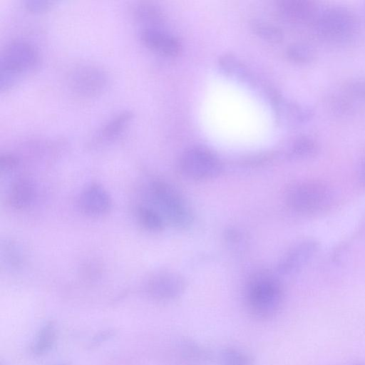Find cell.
<instances>
[{
    "mask_svg": "<svg viewBox=\"0 0 365 365\" xmlns=\"http://www.w3.org/2000/svg\"><path fill=\"white\" fill-rule=\"evenodd\" d=\"M251 29L259 38L270 43H279L283 38L281 29L269 22L255 20L251 24Z\"/></svg>",
    "mask_w": 365,
    "mask_h": 365,
    "instance_id": "cell-23",
    "label": "cell"
},
{
    "mask_svg": "<svg viewBox=\"0 0 365 365\" xmlns=\"http://www.w3.org/2000/svg\"><path fill=\"white\" fill-rule=\"evenodd\" d=\"M53 2L45 0H27L26 7L31 11H42L48 9Z\"/></svg>",
    "mask_w": 365,
    "mask_h": 365,
    "instance_id": "cell-26",
    "label": "cell"
},
{
    "mask_svg": "<svg viewBox=\"0 0 365 365\" xmlns=\"http://www.w3.org/2000/svg\"><path fill=\"white\" fill-rule=\"evenodd\" d=\"M277 119L287 125H298L309 120L313 111L307 106L274 93L271 98Z\"/></svg>",
    "mask_w": 365,
    "mask_h": 365,
    "instance_id": "cell-12",
    "label": "cell"
},
{
    "mask_svg": "<svg viewBox=\"0 0 365 365\" xmlns=\"http://www.w3.org/2000/svg\"><path fill=\"white\" fill-rule=\"evenodd\" d=\"M114 334L113 331L106 330L104 331L100 332L93 339L92 344L93 345H98V344L107 340L108 339L112 337Z\"/></svg>",
    "mask_w": 365,
    "mask_h": 365,
    "instance_id": "cell-27",
    "label": "cell"
},
{
    "mask_svg": "<svg viewBox=\"0 0 365 365\" xmlns=\"http://www.w3.org/2000/svg\"><path fill=\"white\" fill-rule=\"evenodd\" d=\"M57 339V328L54 322H47L38 331L31 345V351L36 356L49 352Z\"/></svg>",
    "mask_w": 365,
    "mask_h": 365,
    "instance_id": "cell-16",
    "label": "cell"
},
{
    "mask_svg": "<svg viewBox=\"0 0 365 365\" xmlns=\"http://www.w3.org/2000/svg\"><path fill=\"white\" fill-rule=\"evenodd\" d=\"M38 61V51L31 42L16 39L6 44L0 59L1 90L13 86L21 75L32 71Z\"/></svg>",
    "mask_w": 365,
    "mask_h": 365,
    "instance_id": "cell-3",
    "label": "cell"
},
{
    "mask_svg": "<svg viewBox=\"0 0 365 365\" xmlns=\"http://www.w3.org/2000/svg\"><path fill=\"white\" fill-rule=\"evenodd\" d=\"M136 19L143 27H160L165 21L162 10L150 2H140L134 9Z\"/></svg>",
    "mask_w": 365,
    "mask_h": 365,
    "instance_id": "cell-17",
    "label": "cell"
},
{
    "mask_svg": "<svg viewBox=\"0 0 365 365\" xmlns=\"http://www.w3.org/2000/svg\"><path fill=\"white\" fill-rule=\"evenodd\" d=\"M180 166L182 173L195 180H209L218 175L222 169L219 158L208 148L196 145L182 155Z\"/></svg>",
    "mask_w": 365,
    "mask_h": 365,
    "instance_id": "cell-6",
    "label": "cell"
},
{
    "mask_svg": "<svg viewBox=\"0 0 365 365\" xmlns=\"http://www.w3.org/2000/svg\"><path fill=\"white\" fill-rule=\"evenodd\" d=\"M218 64L225 74L242 82L251 80V73L247 67L236 56L226 53L221 56Z\"/></svg>",
    "mask_w": 365,
    "mask_h": 365,
    "instance_id": "cell-18",
    "label": "cell"
},
{
    "mask_svg": "<svg viewBox=\"0 0 365 365\" xmlns=\"http://www.w3.org/2000/svg\"><path fill=\"white\" fill-rule=\"evenodd\" d=\"M311 27L321 39L331 43H343L356 36L359 21L351 10L334 6L320 9Z\"/></svg>",
    "mask_w": 365,
    "mask_h": 365,
    "instance_id": "cell-2",
    "label": "cell"
},
{
    "mask_svg": "<svg viewBox=\"0 0 365 365\" xmlns=\"http://www.w3.org/2000/svg\"><path fill=\"white\" fill-rule=\"evenodd\" d=\"M343 93L351 100L365 101V79L354 78L346 81Z\"/></svg>",
    "mask_w": 365,
    "mask_h": 365,
    "instance_id": "cell-24",
    "label": "cell"
},
{
    "mask_svg": "<svg viewBox=\"0 0 365 365\" xmlns=\"http://www.w3.org/2000/svg\"><path fill=\"white\" fill-rule=\"evenodd\" d=\"M319 151V144L316 139L308 135H301L292 142L289 155L294 158L304 159L317 155Z\"/></svg>",
    "mask_w": 365,
    "mask_h": 365,
    "instance_id": "cell-19",
    "label": "cell"
},
{
    "mask_svg": "<svg viewBox=\"0 0 365 365\" xmlns=\"http://www.w3.org/2000/svg\"><path fill=\"white\" fill-rule=\"evenodd\" d=\"M150 297L158 301H170L178 298L185 290V282L173 272H160L152 276L145 287Z\"/></svg>",
    "mask_w": 365,
    "mask_h": 365,
    "instance_id": "cell-8",
    "label": "cell"
},
{
    "mask_svg": "<svg viewBox=\"0 0 365 365\" xmlns=\"http://www.w3.org/2000/svg\"><path fill=\"white\" fill-rule=\"evenodd\" d=\"M359 365H363V364H359Z\"/></svg>",
    "mask_w": 365,
    "mask_h": 365,
    "instance_id": "cell-30",
    "label": "cell"
},
{
    "mask_svg": "<svg viewBox=\"0 0 365 365\" xmlns=\"http://www.w3.org/2000/svg\"><path fill=\"white\" fill-rule=\"evenodd\" d=\"M55 365H69V364H67V363H61V364H55Z\"/></svg>",
    "mask_w": 365,
    "mask_h": 365,
    "instance_id": "cell-29",
    "label": "cell"
},
{
    "mask_svg": "<svg viewBox=\"0 0 365 365\" xmlns=\"http://www.w3.org/2000/svg\"><path fill=\"white\" fill-rule=\"evenodd\" d=\"M150 194L163 216L175 227L185 228L191 225V211L180 193L168 183L154 181L150 187Z\"/></svg>",
    "mask_w": 365,
    "mask_h": 365,
    "instance_id": "cell-5",
    "label": "cell"
},
{
    "mask_svg": "<svg viewBox=\"0 0 365 365\" xmlns=\"http://www.w3.org/2000/svg\"><path fill=\"white\" fill-rule=\"evenodd\" d=\"M220 365H254V359L248 352L234 347H227L219 353Z\"/></svg>",
    "mask_w": 365,
    "mask_h": 365,
    "instance_id": "cell-21",
    "label": "cell"
},
{
    "mask_svg": "<svg viewBox=\"0 0 365 365\" xmlns=\"http://www.w3.org/2000/svg\"><path fill=\"white\" fill-rule=\"evenodd\" d=\"M288 206L304 215L315 214L328 209L334 201L331 187L320 180L298 182L289 187L286 193Z\"/></svg>",
    "mask_w": 365,
    "mask_h": 365,
    "instance_id": "cell-4",
    "label": "cell"
},
{
    "mask_svg": "<svg viewBox=\"0 0 365 365\" xmlns=\"http://www.w3.org/2000/svg\"><path fill=\"white\" fill-rule=\"evenodd\" d=\"M82 212L90 216H100L107 213L112 205L108 192L100 185L91 183L81 192L78 200Z\"/></svg>",
    "mask_w": 365,
    "mask_h": 365,
    "instance_id": "cell-13",
    "label": "cell"
},
{
    "mask_svg": "<svg viewBox=\"0 0 365 365\" xmlns=\"http://www.w3.org/2000/svg\"><path fill=\"white\" fill-rule=\"evenodd\" d=\"M277 7L284 20L299 26H312L320 10L314 1L309 0H282Z\"/></svg>",
    "mask_w": 365,
    "mask_h": 365,
    "instance_id": "cell-11",
    "label": "cell"
},
{
    "mask_svg": "<svg viewBox=\"0 0 365 365\" xmlns=\"http://www.w3.org/2000/svg\"><path fill=\"white\" fill-rule=\"evenodd\" d=\"M34 194L32 180L25 177L19 178L11 185L9 192V204L16 209L25 208L33 201Z\"/></svg>",
    "mask_w": 365,
    "mask_h": 365,
    "instance_id": "cell-14",
    "label": "cell"
},
{
    "mask_svg": "<svg viewBox=\"0 0 365 365\" xmlns=\"http://www.w3.org/2000/svg\"><path fill=\"white\" fill-rule=\"evenodd\" d=\"M18 158L12 153H4L0 157V167L2 172H9L16 168Z\"/></svg>",
    "mask_w": 365,
    "mask_h": 365,
    "instance_id": "cell-25",
    "label": "cell"
},
{
    "mask_svg": "<svg viewBox=\"0 0 365 365\" xmlns=\"http://www.w3.org/2000/svg\"><path fill=\"white\" fill-rule=\"evenodd\" d=\"M286 55L289 61L299 64L312 63L317 56L316 50L311 45L303 42L289 45L286 50Z\"/></svg>",
    "mask_w": 365,
    "mask_h": 365,
    "instance_id": "cell-20",
    "label": "cell"
},
{
    "mask_svg": "<svg viewBox=\"0 0 365 365\" xmlns=\"http://www.w3.org/2000/svg\"><path fill=\"white\" fill-rule=\"evenodd\" d=\"M133 115V113L128 110L119 112L103 124L96 133L95 139L101 142L115 140L123 132Z\"/></svg>",
    "mask_w": 365,
    "mask_h": 365,
    "instance_id": "cell-15",
    "label": "cell"
},
{
    "mask_svg": "<svg viewBox=\"0 0 365 365\" xmlns=\"http://www.w3.org/2000/svg\"><path fill=\"white\" fill-rule=\"evenodd\" d=\"M319 250V244L314 240H303L295 245L278 264V272L284 275L298 272L314 257Z\"/></svg>",
    "mask_w": 365,
    "mask_h": 365,
    "instance_id": "cell-10",
    "label": "cell"
},
{
    "mask_svg": "<svg viewBox=\"0 0 365 365\" xmlns=\"http://www.w3.org/2000/svg\"><path fill=\"white\" fill-rule=\"evenodd\" d=\"M140 40L150 50L166 56H176L181 51L178 38L160 27H143Z\"/></svg>",
    "mask_w": 365,
    "mask_h": 365,
    "instance_id": "cell-9",
    "label": "cell"
},
{
    "mask_svg": "<svg viewBox=\"0 0 365 365\" xmlns=\"http://www.w3.org/2000/svg\"><path fill=\"white\" fill-rule=\"evenodd\" d=\"M283 299L280 282L267 273H259L252 277L245 290L247 311L257 319L273 318L282 308Z\"/></svg>",
    "mask_w": 365,
    "mask_h": 365,
    "instance_id": "cell-1",
    "label": "cell"
},
{
    "mask_svg": "<svg viewBox=\"0 0 365 365\" xmlns=\"http://www.w3.org/2000/svg\"><path fill=\"white\" fill-rule=\"evenodd\" d=\"M136 214L139 223L145 229L153 232L163 229V218L155 210L147 206H140L137 209Z\"/></svg>",
    "mask_w": 365,
    "mask_h": 365,
    "instance_id": "cell-22",
    "label": "cell"
},
{
    "mask_svg": "<svg viewBox=\"0 0 365 365\" xmlns=\"http://www.w3.org/2000/svg\"><path fill=\"white\" fill-rule=\"evenodd\" d=\"M359 180L360 183L365 186V157L363 159L359 168Z\"/></svg>",
    "mask_w": 365,
    "mask_h": 365,
    "instance_id": "cell-28",
    "label": "cell"
},
{
    "mask_svg": "<svg viewBox=\"0 0 365 365\" xmlns=\"http://www.w3.org/2000/svg\"><path fill=\"white\" fill-rule=\"evenodd\" d=\"M107 84L106 72L94 64H80L70 71L68 77L69 90L81 98L98 96L105 90Z\"/></svg>",
    "mask_w": 365,
    "mask_h": 365,
    "instance_id": "cell-7",
    "label": "cell"
}]
</instances>
